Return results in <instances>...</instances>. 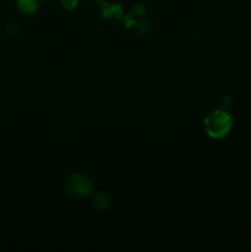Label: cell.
Listing matches in <instances>:
<instances>
[{
    "label": "cell",
    "mask_w": 251,
    "mask_h": 252,
    "mask_svg": "<svg viewBox=\"0 0 251 252\" xmlns=\"http://www.w3.org/2000/svg\"><path fill=\"white\" fill-rule=\"evenodd\" d=\"M233 127V120L230 115L224 111L217 110L209 113L204 120V129L209 137L214 139L224 138Z\"/></svg>",
    "instance_id": "obj_1"
},
{
    "label": "cell",
    "mask_w": 251,
    "mask_h": 252,
    "mask_svg": "<svg viewBox=\"0 0 251 252\" xmlns=\"http://www.w3.org/2000/svg\"><path fill=\"white\" fill-rule=\"evenodd\" d=\"M91 181L88 176L83 174H74L66 181V189L70 194L76 197H83L90 193Z\"/></svg>",
    "instance_id": "obj_2"
},
{
    "label": "cell",
    "mask_w": 251,
    "mask_h": 252,
    "mask_svg": "<svg viewBox=\"0 0 251 252\" xmlns=\"http://www.w3.org/2000/svg\"><path fill=\"white\" fill-rule=\"evenodd\" d=\"M17 5L24 12H33L37 9V2L34 0H19Z\"/></svg>",
    "instance_id": "obj_3"
},
{
    "label": "cell",
    "mask_w": 251,
    "mask_h": 252,
    "mask_svg": "<svg viewBox=\"0 0 251 252\" xmlns=\"http://www.w3.org/2000/svg\"><path fill=\"white\" fill-rule=\"evenodd\" d=\"M94 202H95V206H97L98 208H106L110 203L108 201V197L103 193H97L95 197H94Z\"/></svg>",
    "instance_id": "obj_4"
},
{
    "label": "cell",
    "mask_w": 251,
    "mask_h": 252,
    "mask_svg": "<svg viewBox=\"0 0 251 252\" xmlns=\"http://www.w3.org/2000/svg\"><path fill=\"white\" fill-rule=\"evenodd\" d=\"M62 4L66 9H74L78 5V0H62Z\"/></svg>",
    "instance_id": "obj_5"
}]
</instances>
